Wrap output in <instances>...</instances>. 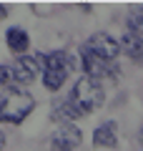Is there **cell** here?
<instances>
[{
	"mask_svg": "<svg viewBox=\"0 0 143 151\" xmlns=\"http://www.w3.org/2000/svg\"><path fill=\"white\" fill-rule=\"evenodd\" d=\"M33 108H35V98L28 91L13 88L0 96V121L3 124H23Z\"/></svg>",
	"mask_w": 143,
	"mask_h": 151,
	"instance_id": "obj_1",
	"label": "cell"
},
{
	"mask_svg": "<svg viewBox=\"0 0 143 151\" xmlns=\"http://www.w3.org/2000/svg\"><path fill=\"white\" fill-rule=\"evenodd\" d=\"M43 86L48 91H60L65 81H68L70 70H73V60L65 50H53V53L43 55Z\"/></svg>",
	"mask_w": 143,
	"mask_h": 151,
	"instance_id": "obj_2",
	"label": "cell"
},
{
	"mask_svg": "<svg viewBox=\"0 0 143 151\" xmlns=\"http://www.w3.org/2000/svg\"><path fill=\"white\" fill-rule=\"evenodd\" d=\"M70 103H73L75 108H78L80 116H85V113L95 111V108H101L103 101H106V93H103V86L98 81H93V78H78L73 86V91H70Z\"/></svg>",
	"mask_w": 143,
	"mask_h": 151,
	"instance_id": "obj_3",
	"label": "cell"
},
{
	"mask_svg": "<svg viewBox=\"0 0 143 151\" xmlns=\"http://www.w3.org/2000/svg\"><path fill=\"white\" fill-rule=\"evenodd\" d=\"M83 50L98 55L101 60L113 63V60H116V55L121 53V43H118L116 38H111L108 33H95V35H90L88 40L83 43Z\"/></svg>",
	"mask_w": 143,
	"mask_h": 151,
	"instance_id": "obj_4",
	"label": "cell"
},
{
	"mask_svg": "<svg viewBox=\"0 0 143 151\" xmlns=\"http://www.w3.org/2000/svg\"><path fill=\"white\" fill-rule=\"evenodd\" d=\"M80 141H83L80 129L73 126V124H68V126H60V129L55 131L53 141H50V149L53 151H75L80 146Z\"/></svg>",
	"mask_w": 143,
	"mask_h": 151,
	"instance_id": "obj_5",
	"label": "cell"
},
{
	"mask_svg": "<svg viewBox=\"0 0 143 151\" xmlns=\"http://www.w3.org/2000/svg\"><path fill=\"white\" fill-rule=\"evenodd\" d=\"M10 68H13V86H28V83H33L38 78V60L35 58L20 55Z\"/></svg>",
	"mask_w": 143,
	"mask_h": 151,
	"instance_id": "obj_6",
	"label": "cell"
},
{
	"mask_svg": "<svg viewBox=\"0 0 143 151\" xmlns=\"http://www.w3.org/2000/svg\"><path fill=\"white\" fill-rule=\"evenodd\" d=\"M80 63H83V70L88 73V78H93V81H101V78H106V76H111L113 70V63H108V60H101L98 55L88 53V50L80 48Z\"/></svg>",
	"mask_w": 143,
	"mask_h": 151,
	"instance_id": "obj_7",
	"label": "cell"
},
{
	"mask_svg": "<svg viewBox=\"0 0 143 151\" xmlns=\"http://www.w3.org/2000/svg\"><path fill=\"white\" fill-rule=\"evenodd\" d=\"M93 146L95 149H116L118 146V126L116 121H106L93 131Z\"/></svg>",
	"mask_w": 143,
	"mask_h": 151,
	"instance_id": "obj_8",
	"label": "cell"
},
{
	"mask_svg": "<svg viewBox=\"0 0 143 151\" xmlns=\"http://www.w3.org/2000/svg\"><path fill=\"white\" fill-rule=\"evenodd\" d=\"M121 50L133 60V63L143 65V38L136 33H123L121 38Z\"/></svg>",
	"mask_w": 143,
	"mask_h": 151,
	"instance_id": "obj_9",
	"label": "cell"
},
{
	"mask_svg": "<svg viewBox=\"0 0 143 151\" xmlns=\"http://www.w3.org/2000/svg\"><path fill=\"white\" fill-rule=\"evenodd\" d=\"M5 43H8V50H13L18 55H25V50L30 48V38H28V33L23 28H10L5 33Z\"/></svg>",
	"mask_w": 143,
	"mask_h": 151,
	"instance_id": "obj_10",
	"label": "cell"
},
{
	"mask_svg": "<svg viewBox=\"0 0 143 151\" xmlns=\"http://www.w3.org/2000/svg\"><path fill=\"white\" fill-rule=\"evenodd\" d=\"M75 119H80V113L70 103V98H65V101H60V103L53 106V121H75Z\"/></svg>",
	"mask_w": 143,
	"mask_h": 151,
	"instance_id": "obj_11",
	"label": "cell"
},
{
	"mask_svg": "<svg viewBox=\"0 0 143 151\" xmlns=\"http://www.w3.org/2000/svg\"><path fill=\"white\" fill-rule=\"evenodd\" d=\"M128 33H136L143 38V8H136L128 15Z\"/></svg>",
	"mask_w": 143,
	"mask_h": 151,
	"instance_id": "obj_12",
	"label": "cell"
},
{
	"mask_svg": "<svg viewBox=\"0 0 143 151\" xmlns=\"http://www.w3.org/2000/svg\"><path fill=\"white\" fill-rule=\"evenodd\" d=\"M0 86L3 88L13 86V68L10 65H0Z\"/></svg>",
	"mask_w": 143,
	"mask_h": 151,
	"instance_id": "obj_13",
	"label": "cell"
},
{
	"mask_svg": "<svg viewBox=\"0 0 143 151\" xmlns=\"http://www.w3.org/2000/svg\"><path fill=\"white\" fill-rule=\"evenodd\" d=\"M5 15H8V10H5V5H0V20H5Z\"/></svg>",
	"mask_w": 143,
	"mask_h": 151,
	"instance_id": "obj_14",
	"label": "cell"
},
{
	"mask_svg": "<svg viewBox=\"0 0 143 151\" xmlns=\"http://www.w3.org/2000/svg\"><path fill=\"white\" fill-rule=\"evenodd\" d=\"M3 146H5V134L0 131V151H3Z\"/></svg>",
	"mask_w": 143,
	"mask_h": 151,
	"instance_id": "obj_15",
	"label": "cell"
},
{
	"mask_svg": "<svg viewBox=\"0 0 143 151\" xmlns=\"http://www.w3.org/2000/svg\"><path fill=\"white\" fill-rule=\"evenodd\" d=\"M141 146H143V126H141Z\"/></svg>",
	"mask_w": 143,
	"mask_h": 151,
	"instance_id": "obj_16",
	"label": "cell"
}]
</instances>
